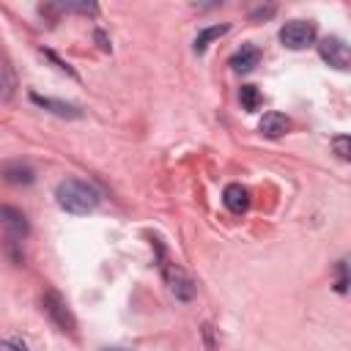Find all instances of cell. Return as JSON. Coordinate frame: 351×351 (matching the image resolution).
<instances>
[{
  "mask_svg": "<svg viewBox=\"0 0 351 351\" xmlns=\"http://www.w3.org/2000/svg\"><path fill=\"white\" fill-rule=\"evenodd\" d=\"M274 11H277L274 5H258V8H252V11H250V19H252V22H261V19L274 16Z\"/></svg>",
  "mask_w": 351,
  "mask_h": 351,
  "instance_id": "e0dca14e",
  "label": "cell"
},
{
  "mask_svg": "<svg viewBox=\"0 0 351 351\" xmlns=\"http://www.w3.org/2000/svg\"><path fill=\"white\" fill-rule=\"evenodd\" d=\"M258 63H261V49H258L255 44H241V49L230 58V69H233L236 74H247V71H252Z\"/></svg>",
  "mask_w": 351,
  "mask_h": 351,
  "instance_id": "9c48e42d",
  "label": "cell"
},
{
  "mask_svg": "<svg viewBox=\"0 0 351 351\" xmlns=\"http://www.w3.org/2000/svg\"><path fill=\"white\" fill-rule=\"evenodd\" d=\"M315 22L310 19H291L280 27V41L285 49H304L315 41Z\"/></svg>",
  "mask_w": 351,
  "mask_h": 351,
  "instance_id": "7a4b0ae2",
  "label": "cell"
},
{
  "mask_svg": "<svg viewBox=\"0 0 351 351\" xmlns=\"http://www.w3.org/2000/svg\"><path fill=\"white\" fill-rule=\"evenodd\" d=\"M239 99H241V107H244V110H250V112L261 107V90H258L255 85H241Z\"/></svg>",
  "mask_w": 351,
  "mask_h": 351,
  "instance_id": "4fadbf2b",
  "label": "cell"
},
{
  "mask_svg": "<svg viewBox=\"0 0 351 351\" xmlns=\"http://www.w3.org/2000/svg\"><path fill=\"white\" fill-rule=\"evenodd\" d=\"M0 225H3V230L8 233L11 241H19V239H25V236L30 233L27 217H25L19 208H14V206H0Z\"/></svg>",
  "mask_w": 351,
  "mask_h": 351,
  "instance_id": "5b68a950",
  "label": "cell"
},
{
  "mask_svg": "<svg viewBox=\"0 0 351 351\" xmlns=\"http://www.w3.org/2000/svg\"><path fill=\"white\" fill-rule=\"evenodd\" d=\"M30 101H33V104H38V107H44V110H49V112H55V115H60V118H80V115H82V110H80V107L66 104V101H58V99L38 96V93H30Z\"/></svg>",
  "mask_w": 351,
  "mask_h": 351,
  "instance_id": "8fae6325",
  "label": "cell"
},
{
  "mask_svg": "<svg viewBox=\"0 0 351 351\" xmlns=\"http://www.w3.org/2000/svg\"><path fill=\"white\" fill-rule=\"evenodd\" d=\"M222 203L228 211L233 214H244L250 208V192L241 186V184H228L225 192H222Z\"/></svg>",
  "mask_w": 351,
  "mask_h": 351,
  "instance_id": "30bf717a",
  "label": "cell"
},
{
  "mask_svg": "<svg viewBox=\"0 0 351 351\" xmlns=\"http://www.w3.org/2000/svg\"><path fill=\"white\" fill-rule=\"evenodd\" d=\"M318 55L324 58V63H329V66L337 69V71H346L348 63H351V49H348V44H346L343 38H337V36H326V38H321V44H318Z\"/></svg>",
  "mask_w": 351,
  "mask_h": 351,
  "instance_id": "277c9868",
  "label": "cell"
},
{
  "mask_svg": "<svg viewBox=\"0 0 351 351\" xmlns=\"http://www.w3.org/2000/svg\"><path fill=\"white\" fill-rule=\"evenodd\" d=\"M41 307H44V313L49 315V321H52L58 329H63V332H74V329H77V321H74V315H71L66 299H63L58 291H47V293L41 296Z\"/></svg>",
  "mask_w": 351,
  "mask_h": 351,
  "instance_id": "3957f363",
  "label": "cell"
},
{
  "mask_svg": "<svg viewBox=\"0 0 351 351\" xmlns=\"http://www.w3.org/2000/svg\"><path fill=\"white\" fill-rule=\"evenodd\" d=\"M165 280H167L170 291L176 293V299L189 302V299L195 296V282H192V277H189V274H186L181 266H176V263L165 266Z\"/></svg>",
  "mask_w": 351,
  "mask_h": 351,
  "instance_id": "8992f818",
  "label": "cell"
},
{
  "mask_svg": "<svg viewBox=\"0 0 351 351\" xmlns=\"http://www.w3.org/2000/svg\"><path fill=\"white\" fill-rule=\"evenodd\" d=\"M288 129H291V121H288V115H282V112H277V110L266 112V115L258 121V132H261L263 137H269V140H277V137H282Z\"/></svg>",
  "mask_w": 351,
  "mask_h": 351,
  "instance_id": "ba28073f",
  "label": "cell"
},
{
  "mask_svg": "<svg viewBox=\"0 0 351 351\" xmlns=\"http://www.w3.org/2000/svg\"><path fill=\"white\" fill-rule=\"evenodd\" d=\"M104 351H126V348H104Z\"/></svg>",
  "mask_w": 351,
  "mask_h": 351,
  "instance_id": "ffe728a7",
  "label": "cell"
},
{
  "mask_svg": "<svg viewBox=\"0 0 351 351\" xmlns=\"http://www.w3.org/2000/svg\"><path fill=\"white\" fill-rule=\"evenodd\" d=\"M55 200H58V206H60L63 211H69V214H90V211L99 206L101 195H99V189L90 186L88 181L66 178V181L58 184Z\"/></svg>",
  "mask_w": 351,
  "mask_h": 351,
  "instance_id": "6da1fadb",
  "label": "cell"
},
{
  "mask_svg": "<svg viewBox=\"0 0 351 351\" xmlns=\"http://www.w3.org/2000/svg\"><path fill=\"white\" fill-rule=\"evenodd\" d=\"M0 351H30L25 343H19V340H3L0 343Z\"/></svg>",
  "mask_w": 351,
  "mask_h": 351,
  "instance_id": "ac0fdd59",
  "label": "cell"
},
{
  "mask_svg": "<svg viewBox=\"0 0 351 351\" xmlns=\"http://www.w3.org/2000/svg\"><path fill=\"white\" fill-rule=\"evenodd\" d=\"M337 293H346L348 291V266L346 261H337V285H335Z\"/></svg>",
  "mask_w": 351,
  "mask_h": 351,
  "instance_id": "2e32d148",
  "label": "cell"
},
{
  "mask_svg": "<svg viewBox=\"0 0 351 351\" xmlns=\"http://www.w3.org/2000/svg\"><path fill=\"white\" fill-rule=\"evenodd\" d=\"M60 11H77V14H99L96 3H58Z\"/></svg>",
  "mask_w": 351,
  "mask_h": 351,
  "instance_id": "5bb4252c",
  "label": "cell"
},
{
  "mask_svg": "<svg viewBox=\"0 0 351 351\" xmlns=\"http://www.w3.org/2000/svg\"><path fill=\"white\" fill-rule=\"evenodd\" d=\"M332 145H335V151H337V156H340L343 162H348V159H351V151H348L351 137H348V134H337V137L332 140Z\"/></svg>",
  "mask_w": 351,
  "mask_h": 351,
  "instance_id": "9a60e30c",
  "label": "cell"
},
{
  "mask_svg": "<svg viewBox=\"0 0 351 351\" xmlns=\"http://www.w3.org/2000/svg\"><path fill=\"white\" fill-rule=\"evenodd\" d=\"M0 176H3V181L5 184H14V186H27V184H33L36 181V173H33V167L27 165V162H5L3 167H0Z\"/></svg>",
  "mask_w": 351,
  "mask_h": 351,
  "instance_id": "52a82bcc",
  "label": "cell"
},
{
  "mask_svg": "<svg viewBox=\"0 0 351 351\" xmlns=\"http://www.w3.org/2000/svg\"><path fill=\"white\" fill-rule=\"evenodd\" d=\"M228 30H230V25H211V27H203V30L195 36V52H197V55H203V52L208 49V44H211L214 38L225 36Z\"/></svg>",
  "mask_w": 351,
  "mask_h": 351,
  "instance_id": "7c38bea8",
  "label": "cell"
},
{
  "mask_svg": "<svg viewBox=\"0 0 351 351\" xmlns=\"http://www.w3.org/2000/svg\"><path fill=\"white\" fill-rule=\"evenodd\" d=\"M211 332H214V329H211V324H203V337H206V346H208V348H214V346H217V343H214V337H211Z\"/></svg>",
  "mask_w": 351,
  "mask_h": 351,
  "instance_id": "d6986e66",
  "label": "cell"
}]
</instances>
